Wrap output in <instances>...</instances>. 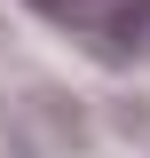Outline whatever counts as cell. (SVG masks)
<instances>
[{
    "label": "cell",
    "mask_w": 150,
    "mask_h": 158,
    "mask_svg": "<svg viewBox=\"0 0 150 158\" xmlns=\"http://www.w3.org/2000/svg\"><path fill=\"white\" fill-rule=\"evenodd\" d=\"M56 32L87 40L95 56H142L150 48V0H32Z\"/></svg>",
    "instance_id": "cell-1"
}]
</instances>
